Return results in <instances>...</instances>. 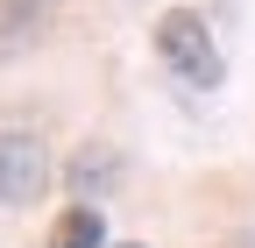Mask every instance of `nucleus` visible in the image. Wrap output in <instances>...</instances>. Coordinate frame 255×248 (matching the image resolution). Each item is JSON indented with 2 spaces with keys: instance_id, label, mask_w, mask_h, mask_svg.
I'll return each mask as SVG.
<instances>
[{
  "instance_id": "nucleus-5",
  "label": "nucleus",
  "mask_w": 255,
  "mask_h": 248,
  "mask_svg": "<svg viewBox=\"0 0 255 248\" xmlns=\"http://www.w3.org/2000/svg\"><path fill=\"white\" fill-rule=\"evenodd\" d=\"M114 234H107V213L100 206H71V213H57V227H50V248H107Z\"/></svg>"
},
{
  "instance_id": "nucleus-3",
  "label": "nucleus",
  "mask_w": 255,
  "mask_h": 248,
  "mask_svg": "<svg viewBox=\"0 0 255 248\" xmlns=\"http://www.w3.org/2000/svg\"><path fill=\"white\" fill-rule=\"evenodd\" d=\"M64 184H71L85 206H100L114 184H121V149H114V142H78L71 163H64Z\"/></svg>"
},
{
  "instance_id": "nucleus-4",
  "label": "nucleus",
  "mask_w": 255,
  "mask_h": 248,
  "mask_svg": "<svg viewBox=\"0 0 255 248\" xmlns=\"http://www.w3.org/2000/svg\"><path fill=\"white\" fill-rule=\"evenodd\" d=\"M64 0H0V57H21L36 50V36L57 21Z\"/></svg>"
},
{
  "instance_id": "nucleus-2",
  "label": "nucleus",
  "mask_w": 255,
  "mask_h": 248,
  "mask_svg": "<svg viewBox=\"0 0 255 248\" xmlns=\"http://www.w3.org/2000/svg\"><path fill=\"white\" fill-rule=\"evenodd\" d=\"M50 177H57V163H50L43 135L0 128V206H36L50 192Z\"/></svg>"
},
{
  "instance_id": "nucleus-1",
  "label": "nucleus",
  "mask_w": 255,
  "mask_h": 248,
  "mask_svg": "<svg viewBox=\"0 0 255 248\" xmlns=\"http://www.w3.org/2000/svg\"><path fill=\"white\" fill-rule=\"evenodd\" d=\"M156 57L191 85V92H213L220 78H227V57H220V36H213V21L199 7H170V14H156Z\"/></svg>"
},
{
  "instance_id": "nucleus-6",
  "label": "nucleus",
  "mask_w": 255,
  "mask_h": 248,
  "mask_svg": "<svg viewBox=\"0 0 255 248\" xmlns=\"http://www.w3.org/2000/svg\"><path fill=\"white\" fill-rule=\"evenodd\" d=\"M107 248H142V241H107Z\"/></svg>"
}]
</instances>
